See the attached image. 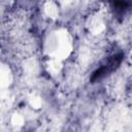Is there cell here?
<instances>
[{"label":"cell","instance_id":"1","mask_svg":"<svg viewBox=\"0 0 132 132\" xmlns=\"http://www.w3.org/2000/svg\"><path fill=\"white\" fill-rule=\"evenodd\" d=\"M122 60H123V55H122V54L113 55L112 57H110V58L106 61V63H105L104 65L100 66V67L92 74L91 80H92V81H95V80L100 79V78H102L103 76L109 74L110 72L114 71V70L119 67V65L121 64Z\"/></svg>","mask_w":132,"mask_h":132}]
</instances>
